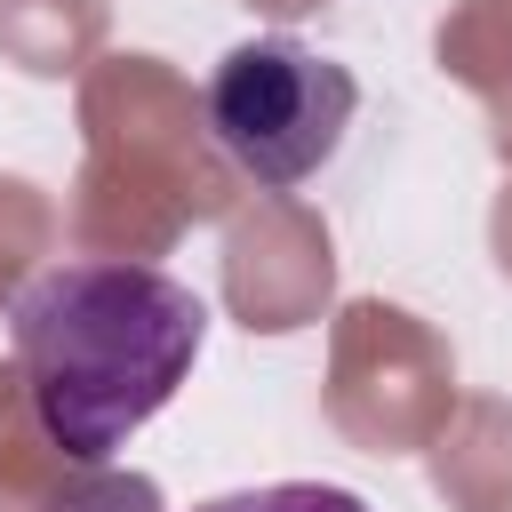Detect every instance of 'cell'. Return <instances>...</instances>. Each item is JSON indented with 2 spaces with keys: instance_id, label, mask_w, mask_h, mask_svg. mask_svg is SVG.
<instances>
[{
  "instance_id": "6da1fadb",
  "label": "cell",
  "mask_w": 512,
  "mask_h": 512,
  "mask_svg": "<svg viewBox=\"0 0 512 512\" xmlns=\"http://www.w3.org/2000/svg\"><path fill=\"white\" fill-rule=\"evenodd\" d=\"M8 344L40 440L64 464H104L192 376L208 344V304L160 264L64 256L16 288Z\"/></svg>"
},
{
  "instance_id": "7a4b0ae2",
  "label": "cell",
  "mask_w": 512,
  "mask_h": 512,
  "mask_svg": "<svg viewBox=\"0 0 512 512\" xmlns=\"http://www.w3.org/2000/svg\"><path fill=\"white\" fill-rule=\"evenodd\" d=\"M200 112H208L216 152L240 176H256V192H296L304 176H320L336 160L352 112H360V80L320 48L264 32V40H240L216 56Z\"/></svg>"
},
{
  "instance_id": "3957f363",
  "label": "cell",
  "mask_w": 512,
  "mask_h": 512,
  "mask_svg": "<svg viewBox=\"0 0 512 512\" xmlns=\"http://www.w3.org/2000/svg\"><path fill=\"white\" fill-rule=\"evenodd\" d=\"M192 512H368L352 488H328V480H264V488H240V496H208Z\"/></svg>"
}]
</instances>
